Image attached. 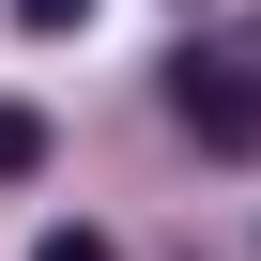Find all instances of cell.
<instances>
[{
  "label": "cell",
  "instance_id": "cell-1",
  "mask_svg": "<svg viewBox=\"0 0 261 261\" xmlns=\"http://www.w3.org/2000/svg\"><path fill=\"white\" fill-rule=\"evenodd\" d=\"M169 123L246 169V154H261V46H185V62H169Z\"/></svg>",
  "mask_w": 261,
  "mask_h": 261
},
{
  "label": "cell",
  "instance_id": "cell-4",
  "mask_svg": "<svg viewBox=\"0 0 261 261\" xmlns=\"http://www.w3.org/2000/svg\"><path fill=\"white\" fill-rule=\"evenodd\" d=\"M16 31H92V0H16Z\"/></svg>",
  "mask_w": 261,
  "mask_h": 261
},
{
  "label": "cell",
  "instance_id": "cell-3",
  "mask_svg": "<svg viewBox=\"0 0 261 261\" xmlns=\"http://www.w3.org/2000/svg\"><path fill=\"white\" fill-rule=\"evenodd\" d=\"M31 261H123V246H108V230H92V215H62V230H46V246H31Z\"/></svg>",
  "mask_w": 261,
  "mask_h": 261
},
{
  "label": "cell",
  "instance_id": "cell-2",
  "mask_svg": "<svg viewBox=\"0 0 261 261\" xmlns=\"http://www.w3.org/2000/svg\"><path fill=\"white\" fill-rule=\"evenodd\" d=\"M46 169V108H16V92H0V185H31Z\"/></svg>",
  "mask_w": 261,
  "mask_h": 261
}]
</instances>
